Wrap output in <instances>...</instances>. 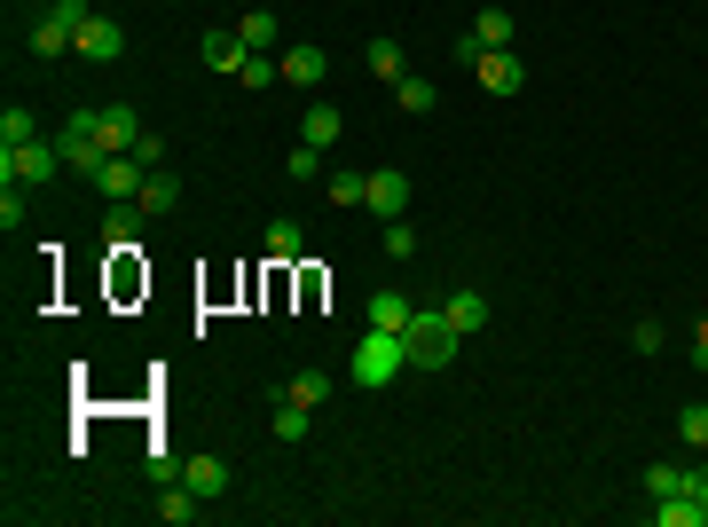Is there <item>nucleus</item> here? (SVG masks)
Instances as JSON below:
<instances>
[{
    "mask_svg": "<svg viewBox=\"0 0 708 527\" xmlns=\"http://www.w3.org/2000/svg\"><path fill=\"white\" fill-rule=\"evenodd\" d=\"M307 252V236H300V221H269V260L276 268H292V260Z\"/></svg>",
    "mask_w": 708,
    "mask_h": 527,
    "instance_id": "a211bd4d",
    "label": "nucleus"
},
{
    "mask_svg": "<svg viewBox=\"0 0 708 527\" xmlns=\"http://www.w3.org/2000/svg\"><path fill=\"white\" fill-rule=\"evenodd\" d=\"M363 205H371L378 221H402V213H409V173H394V165H386V173H371Z\"/></svg>",
    "mask_w": 708,
    "mask_h": 527,
    "instance_id": "6e6552de",
    "label": "nucleus"
},
{
    "mask_svg": "<svg viewBox=\"0 0 708 527\" xmlns=\"http://www.w3.org/2000/svg\"><path fill=\"white\" fill-rule=\"evenodd\" d=\"M630 346H638V355H661V323H654V315H646V323H638V331H630Z\"/></svg>",
    "mask_w": 708,
    "mask_h": 527,
    "instance_id": "72a5a7b5",
    "label": "nucleus"
},
{
    "mask_svg": "<svg viewBox=\"0 0 708 527\" xmlns=\"http://www.w3.org/2000/svg\"><path fill=\"white\" fill-rule=\"evenodd\" d=\"M300 142L331 150V142H338V111H331V103H307V119H300Z\"/></svg>",
    "mask_w": 708,
    "mask_h": 527,
    "instance_id": "6ab92c4d",
    "label": "nucleus"
},
{
    "mask_svg": "<svg viewBox=\"0 0 708 527\" xmlns=\"http://www.w3.org/2000/svg\"><path fill=\"white\" fill-rule=\"evenodd\" d=\"M55 150H63V165L79 173V182H95V173H103V134H95V111H71V126L55 134Z\"/></svg>",
    "mask_w": 708,
    "mask_h": 527,
    "instance_id": "20e7f679",
    "label": "nucleus"
},
{
    "mask_svg": "<svg viewBox=\"0 0 708 527\" xmlns=\"http://www.w3.org/2000/svg\"><path fill=\"white\" fill-rule=\"evenodd\" d=\"M346 371H354V386H394V378L409 371L402 331H378V323H371L363 338H354V363H346Z\"/></svg>",
    "mask_w": 708,
    "mask_h": 527,
    "instance_id": "f03ea898",
    "label": "nucleus"
},
{
    "mask_svg": "<svg viewBox=\"0 0 708 527\" xmlns=\"http://www.w3.org/2000/svg\"><path fill=\"white\" fill-rule=\"evenodd\" d=\"M685 488H692V496H700V504H708V449H700V465H692V473H685Z\"/></svg>",
    "mask_w": 708,
    "mask_h": 527,
    "instance_id": "f704fd0d",
    "label": "nucleus"
},
{
    "mask_svg": "<svg viewBox=\"0 0 708 527\" xmlns=\"http://www.w3.org/2000/svg\"><path fill=\"white\" fill-rule=\"evenodd\" d=\"M95 134H103V150H111V158H119V150H134V142H142L134 103H103V111H95Z\"/></svg>",
    "mask_w": 708,
    "mask_h": 527,
    "instance_id": "1a4fd4ad",
    "label": "nucleus"
},
{
    "mask_svg": "<svg viewBox=\"0 0 708 527\" xmlns=\"http://www.w3.org/2000/svg\"><path fill=\"white\" fill-rule=\"evenodd\" d=\"M198 504H205V496H198V488H190V480H182V488H165V496H158V511H165V519H173V527H190V519H198Z\"/></svg>",
    "mask_w": 708,
    "mask_h": 527,
    "instance_id": "5701e85b",
    "label": "nucleus"
},
{
    "mask_svg": "<svg viewBox=\"0 0 708 527\" xmlns=\"http://www.w3.org/2000/svg\"><path fill=\"white\" fill-rule=\"evenodd\" d=\"M142 173H150V165H142L134 150H119V158H103L95 190H103V197H119V205H134V197H142Z\"/></svg>",
    "mask_w": 708,
    "mask_h": 527,
    "instance_id": "0eeeda50",
    "label": "nucleus"
},
{
    "mask_svg": "<svg viewBox=\"0 0 708 527\" xmlns=\"http://www.w3.org/2000/svg\"><path fill=\"white\" fill-rule=\"evenodd\" d=\"M284 394H292V402H307V409H315V402H323V394H331V378H323V371H300V378H292V386H284Z\"/></svg>",
    "mask_w": 708,
    "mask_h": 527,
    "instance_id": "7c9ffc66",
    "label": "nucleus"
},
{
    "mask_svg": "<svg viewBox=\"0 0 708 527\" xmlns=\"http://www.w3.org/2000/svg\"><path fill=\"white\" fill-rule=\"evenodd\" d=\"M244 55H252V48H244L236 32H205V71H244Z\"/></svg>",
    "mask_w": 708,
    "mask_h": 527,
    "instance_id": "2eb2a0df",
    "label": "nucleus"
},
{
    "mask_svg": "<svg viewBox=\"0 0 708 527\" xmlns=\"http://www.w3.org/2000/svg\"><path fill=\"white\" fill-rule=\"evenodd\" d=\"M87 17H95L87 0H55V9L32 24V48H40V55H71V40H79V24H87Z\"/></svg>",
    "mask_w": 708,
    "mask_h": 527,
    "instance_id": "39448f33",
    "label": "nucleus"
},
{
    "mask_svg": "<svg viewBox=\"0 0 708 527\" xmlns=\"http://www.w3.org/2000/svg\"><path fill=\"white\" fill-rule=\"evenodd\" d=\"M63 173V150L55 142H17V150H0V190H40Z\"/></svg>",
    "mask_w": 708,
    "mask_h": 527,
    "instance_id": "7ed1b4c3",
    "label": "nucleus"
},
{
    "mask_svg": "<svg viewBox=\"0 0 708 527\" xmlns=\"http://www.w3.org/2000/svg\"><path fill=\"white\" fill-rule=\"evenodd\" d=\"M677 442L708 449V409H700V402H685V409H677Z\"/></svg>",
    "mask_w": 708,
    "mask_h": 527,
    "instance_id": "c85d7f7f",
    "label": "nucleus"
},
{
    "mask_svg": "<svg viewBox=\"0 0 708 527\" xmlns=\"http://www.w3.org/2000/svg\"><path fill=\"white\" fill-rule=\"evenodd\" d=\"M134 205H142V213H173V205H182V182H173L165 165H150V173H142V197H134Z\"/></svg>",
    "mask_w": 708,
    "mask_h": 527,
    "instance_id": "f8f14e48",
    "label": "nucleus"
},
{
    "mask_svg": "<svg viewBox=\"0 0 708 527\" xmlns=\"http://www.w3.org/2000/svg\"><path fill=\"white\" fill-rule=\"evenodd\" d=\"M363 63H371V79H386V87H402V79H409V63H402V48H394V40H371V48H363Z\"/></svg>",
    "mask_w": 708,
    "mask_h": 527,
    "instance_id": "dca6fc26",
    "label": "nucleus"
},
{
    "mask_svg": "<svg viewBox=\"0 0 708 527\" xmlns=\"http://www.w3.org/2000/svg\"><path fill=\"white\" fill-rule=\"evenodd\" d=\"M71 55H79V63H119V55H127V24H119V17H87L79 40H71Z\"/></svg>",
    "mask_w": 708,
    "mask_h": 527,
    "instance_id": "423d86ee",
    "label": "nucleus"
},
{
    "mask_svg": "<svg viewBox=\"0 0 708 527\" xmlns=\"http://www.w3.org/2000/svg\"><path fill=\"white\" fill-rule=\"evenodd\" d=\"M473 71H481V87H488V95H519V55H512V48H488Z\"/></svg>",
    "mask_w": 708,
    "mask_h": 527,
    "instance_id": "9b49d317",
    "label": "nucleus"
},
{
    "mask_svg": "<svg viewBox=\"0 0 708 527\" xmlns=\"http://www.w3.org/2000/svg\"><path fill=\"white\" fill-rule=\"evenodd\" d=\"M276 63H284V79H292V87H323V71H331V55H323L315 40H300V48H284Z\"/></svg>",
    "mask_w": 708,
    "mask_h": 527,
    "instance_id": "9d476101",
    "label": "nucleus"
},
{
    "mask_svg": "<svg viewBox=\"0 0 708 527\" xmlns=\"http://www.w3.org/2000/svg\"><path fill=\"white\" fill-rule=\"evenodd\" d=\"M236 40H244L252 55H269V48H276V17H269V9H252V17L236 24Z\"/></svg>",
    "mask_w": 708,
    "mask_h": 527,
    "instance_id": "4be33fe9",
    "label": "nucleus"
},
{
    "mask_svg": "<svg viewBox=\"0 0 708 527\" xmlns=\"http://www.w3.org/2000/svg\"><path fill=\"white\" fill-rule=\"evenodd\" d=\"M363 315H371L378 331H402V323H409V300H402V292H371V307H363Z\"/></svg>",
    "mask_w": 708,
    "mask_h": 527,
    "instance_id": "412c9836",
    "label": "nucleus"
},
{
    "mask_svg": "<svg viewBox=\"0 0 708 527\" xmlns=\"http://www.w3.org/2000/svg\"><path fill=\"white\" fill-rule=\"evenodd\" d=\"M363 190H371V173H346V165H331V205H363Z\"/></svg>",
    "mask_w": 708,
    "mask_h": 527,
    "instance_id": "b1692460",
    "label": "nucleus"
},
{
    "mask_svg": "<svg viewBox=\"0 0 708 527\" xmlns=\"http://www.w3.org/2000/svg\"><path fill=\"white\" fill-rule=\"evenodd\" d=\"M441 307H449V323H457V338H473V331L488 323V300H481V292H449V300H441Z\"/></svg>",
    "mask_w": 708,
    "mask_h": 527,
    "instance_id": "ddd939ff",
    "label": "nucleus"
},
{
    "mask_svg": "<svg viewBox=\"0 0 708 527\" xmlns=\"http://www.w3.org/2000/svg\"><path fill=\"white\" fill-rule=\"evenodd\" d=\"M692 363H700V371H708V315H700V323H692Z\"/></svg>",
    "mask_w": 708,
    "mask_h": 527,
    "instance_id": "c9c22d12",
    "label": "nucleus"
},
{
    "mask_svg": "<svg viewBox=\"0 0 708 527\" xmlns=\"http://www.w3.org/2000/svg\"><path fill=\"white\" fill-rule=\"evenodd\" d=\"M17 142H40V119H32L24 103H9V111H0V150H17Z\"/></svg>",
    "mask_w": 708,
    "mask_h": 527,
    "instance_id": "aec40b11",
    "label": "nucleus"
},
{
    "mask_svg": "<svg viewBox=\"0 0 708 527\" xmlns=\"http://www.w3.org/2000/svg\"><path fill=\"white\" fill-rule=\"evenodd\" d=\"M386 252H394V260H409V252H417V236H409V221H386Z\"/></svg>",
    "mask_w": 708,
    "mask_h": 527,
    "instance_id": "473e14b6",
    "label": "nucleus"
},
{
    "mask_svg": "<svg viewBox=\"0 0 708 527\" xmlns=\"http://www.w3.org/2000/svg\"><path fill=\"white\" fill-rule=\"evenodd\" d=\"M276 71H284V63H269V55H244V71H236V79H244V87H269Z\"/></svg>",
    "mask_w": 708,
    "mask_h": 527,
    "instance_id": "2f4dec72",
    "label": "nucleus"
},
{
    "mask_svg": "<svg viewBox=\"0 0 708 527\" xmlns=\"http://www.w3.org/2000/svg\"><path fill=\"white\" fill-rule=\"evenodd\" d=\"M182 480H190V488H198V496L213 504V496L229 488V465H221V457H190V465H182Z\"/></svg>",
    "mask_w": 708,
    "mask_h": 527,
    "instance_id": "f3484780",
    "label": "nucleus"
},
{
    "mask_svg": "<svg viewBox=\"0 0 708 527\" xmlns=\"http://www.w3.org/2000/svg\"><path fill=\"white\" fill-rule=\"evenodd\" d=\"M276 442H307V402L284 394V409H276Z\"/></svg>",
    "mask_w": 708,
    "mask_h": 527,
    "instance_id": "cd10ccee",
    "label": "nucleus"
},
{
    "mask_svg": "<svg viewBox=\"0 0 708 527\" xmlns=\"http://www.w3.org/2000/svg\"><path fill=\"white\" fill-rule=\"evenodd\" d=\"M402 346H409V371H449V363H457V323H449V307H433V315L409 307Z\"/></svg>",
    "mask_w": 708,
    "mask_h": 527,
    "instance_id": "f257e3e1",
    "label": "nucleus"
},
{
    "mask_svg": "<svg viewBox=\"0 0 708 527\" xmlns=\"http://www.w3.org/2000/svg\"><path fill=\"white\" fill-rule=\"evenodd\" d=\"M646 496H685V465H646Z\"/></svg>",
    "mask_w": 708,
    "mask_h": 527,
    "instance_id": "a878e982",
    "label": "nucleus"
},
{
    "mask_svg": "<svg viewBox=\"0 0 708 527\" xmlns=\"http://www.w3.org/2000/svg\"><path fill=\"white\" fill-rule=\"evenodd\" d=\"M284 173H292V182H323V150H315V142H292Z\"/></svg>",
    "mask_w": 708,
    "mask_h": 527,
    "instance_id": "393cba45",
    "label": "nucleus"
},
{
    "mask_svg": "<svg viewBox=\"0 0 708 527\" xmlns=\"http://www.w3.org/2000/svg\"><path fill=\"white\" fill-rule=\"evenodd\" d=\"M512 32H519V24H512V9H481V17H473V40H481V55H488V48H512Z\"/></svg>",
    "mask_w": 708,
    "mask_h": 527,
    "instance_id": "4468645a",
    "label": "nucleus"
},
{
    "mask_svg": "<svg viewBox=\"0 0 708 527\" xmlns=\"http://www.w3.org/2000/svg\"><path fill=\"white\" fill-rule=\"evenodd\" d=\"M700 519H708V504H700Z\"/></svg>",
    "mask_w": 708,
    "mask_h": 527,
    "instance_id": "e433bc0d",
    "label": "nucleus"
},
{
    "mask_svg": "<svg viewBox=\"0 0 708 527\" xmlns=\"http://www.w3.org/2000/svg\"><path fill=\"white\" fill-rule=\"evenodd\" d=\"M103 244H111V252H134V213H127V205H111V221H103Z\"/></svg>",
    "mask_w": 708,
    "mask_h": 527,
    "instance_id": "c756f323",
    "label": "nucleus"
},
{
    "mask_svg": "<svg viewBox=\"0 0 708 527\" xmlns=\"http://www.w3.org/2000/svg\"><path fill=\"white\" fill-rule=\"evenodd\" d=\"M394 95H402V111H409V119H425V111H433V79H417V71H409Z\"/></svg>",
    "mask_w": 708,
    "mask_h": 527,
    "instance_id": "bb28decb",
    "label": "nucleus"
}]
</instances>
